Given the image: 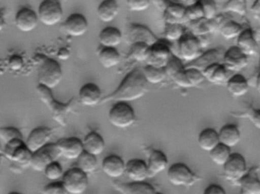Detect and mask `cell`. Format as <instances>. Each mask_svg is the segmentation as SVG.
Segmentation results:
<instances>
[{"label":"cell","mask_w":260,"mask_h":194,"mask_svg":"<svg viewBox=\"0 0 260 194\" xmlns=\"http://www.w3.org/2000/svg\"><path fill=\"white\" fill-rule=\"evenodd\" d=\"M63 1H68V0H63Z\"/></svg>","instance_id":"cell-61"},{"label":"cell","mask_w":260,"mask_h":194,"mask_svg":"<svg viewBox=\"0 0 260 194\" xmlns=\"http://www.w3.org/2000/svg\"><path fill=\"white\" fill-rule=\"evenodd\" d=\"M148 89V83L144 78L141 69H135L129 72L121 82L118 89L103 100L106 101H136L142 98Z\"/></svg>","instance_id":"cell-1"},{"label":"cell","mask_w":260,"mask_h":194,"mask_svg":"<svg viewBox=\"0 0 260 194\" xmlns=\"http://www.w3.org/2000/svg\"><path fill=\"white\" fill-rule=\"evenodd\" d=\"M205 80L210 83L220 84L225 83L228 79V69L222 63H214L202 71Z\"/></svg>","instance_id":"cell-32"},{"label":"cell","mask_w":260,"mask_h":194,"mask_svg":"<svg viewBox=\"0 0 260 194\" xmlns=\"http://www.w3.org/2000/svg\"><path fill=\"white\" fill-rule=\"evenodd\" d=\"M178 55L179 58L186 62H191L197 58L202 52V47L199 39L193 34H185L178 41Z\"/></svg>","instance_id":"cell-9"},{"label":"cell","mask_w":260,"mask_h":194,"mask_svg":"<svg viewBox=\"0 0 260 194\" xmlns=\"http://www.w3.org/2000/svg\"><path fill=\"white\" fill-rule=\"evenodd\" d=\"M62 183L67 193L82 194L86 192L89 185L88 174L83 172L80 168H71L63 173Z\"/></svg>","instance_id":"cell-5"},{"label":"cell","mask_w":260,"mask_h":194,"mask_svg":"<svg viewBox=\"0 0 260 194\" xmlns=\"http://www.w3.org/2000/svg\"><path fill=\"white\" fill-rule=\"evenodd\" d=\"M237 45L242 52L247 57H254L258 51V43L253 35V31L251 28L243 29L237 37Z\"/></svg>","instance_id":"cell-22"},{"label":"cell","mask_w":260,"mask_h":194,"mask_svg":"<svg viewBox=\"0 0 260 194\" xmlns=\"http://www.w3.org/2000/svg\"><path fill=\"white\" fill-rule=\"evenodd\" d=\"M242 31H243L242 25L234 21H228L222 25L220 28V34L226 40L237 38Z\"/></svg>","instance_id":"cell-40"},{"label":"cell","mask_w":260,"mask_h":194,"mask_svg":"<svg viewBox=\"0 0 260 194\" xmlns=\"http://www.w3.org/2000/svg\"><path fill=\"white\" fill-rule=\"evenodd\" d=\"M61 156L56 143H48L32 153L30 166L37 171H44L49 164Z\"/></svg>","instance_id":"cell-7"},{"label":"cell","mask_w":260,"mask_h":194,"mask_svg":"<svg viewBox=\"0 0 260 194\" xmlns=\"http://www.w3.org/2000/svg\"><path fill=\"white\" fill-rule=\"evenodd\" d=\"M224 13H234L241 16H246L247 13L246 0H228L223 5Z\"/></svg>","instance_id":"cell-43"},{"label":"cell","mask_w":260,"mask_h":194,"mask_svg":"<svg viewBox=\"0 0 260 194\" xmlns=\"http://www.w3.org/2000/svg\"><path fill=\"white\" fill-rule=\"evenodd\" d=\"M133 107L127 102L118 101L109 110V121L113 127L119 129L130 127L136 122Z\"/></svg>","instance_id":"cell-4"},{"label":"cell","mask_w":260,"mask_h":194,"mask_svg":"<svg viewBox=\"0 0 260 194\" xmlns=\"http://www.w3.org/2000/svg\"><path fill=\"white\" fill-rule=\"evenodd\" d=\"M100 64L105 69H111L119 64L121 56L116 48L103 47L98 54Z\"/></svg>","instance_id":"cell-33"},{"label":"cell","mask_w":260,"mask_h":194,"mask_svg":"<svg viewBox=\"0 0 260 194\" xmlns=\"http://www.w3.org/2000/svg\"><path fill=\"white\" fill-rule=\"evenodd\" d=\"M228 92L235 97H241L247 93L249 89L248 80L243 75L236 74L226 82Z\"/></svg>","instance_id":"cell-30"},{"label":"cell","mask_w":260,"mask_h":194,"mask_svg":"<svg viewBox=\"0 0 260 194\" xmlns=\"http://www.w3.org/2000/svg\"><path fill=\"white\" fill-rule=\"evenodd\" d=\"M103 172L112 179H118L124 174L125 164L124 161L116 154H111L103 159L102 163Z\"/></svg>","instance_id":"cell-21"},{"label":"cell","mask_w":260,"mask_h":194,"mask_svg":"<svg viewBox=\"0 0 260 194\" xmlns=\"http://www.w3.org/2000/svg\"><path fill=\"white\" fill-rule=\"evenodd\" d=\"M45 177L51 181L60 180L63 174V167L57 161L49 164L44 170Z\"/></svg>","instance_id":"cell-45"},{"label":"cell","mask_w":260,"mask_h":194,"mask_svg":"<svg viewBox=\"0 0 260 194\" xmlns=\"http://www.w3.org/2000/svg\"><path fill=\"white\" fill-rule=\"evenodd\" d=\"M147 165L149 177L150 175H155L167 169L168 166V159L162 151L153 150L149 156L148 163Z\"/></svg>","instance_id":"cell-28"},{"label":"cell","mask_w":260,"mask_h":194,"mask_svg":"<svg viewBox=\"0 0 260 194\" xmlns=\"http://www.w3.org/2000/svg\"><path fill=\"white\" fill-rule=\"evenodd\" d=\"M52 132L47 127H39L31 130L28 135L25 144L31 152L39 150L46 144L49 143Z\"/></svg>","instance_id":"cell-19"},{"label":"cell","mask_w":260,"mask_h":194,"mask_svg":"<svg viewBox=\"0 0 260 194\" xmlns=\"http://www.w3.org/2000/svg\"><path fill=\"white\" fill-rule=\"evenodd\" d=\"M82 142L84 151L95 156L101 154L106 147L104 139L96 132L88 133Z\"/></svg>","instance_id":"cell-26"},{"label":"cell","mask_w":260,"mask_h":194,"mask_svg":"<svg viewBox=\"0 0 260 194\" xmlns=\"http://www.w3.org/2000/svg\"><path fill=\"white\" fill-rule=\"evenodd\" d=\"M3 154L6 159L23 168H28L31 163L32 152L22 139H15L4 145Z\"/></svg>","instance_id":"cell-2"},{"label":"cell","mask_w":260,"mask_h":194,"mask_svg":"<svg viewBox=\"0 0 260 194\" xmlns=\"http://www.w3.org/2000/svg\"><path fill=\"white\" fill-rule=\"evenodd\" d=\"M126 175L132 181H145L149 177L147 164L142 159H131L125 165Z\"/></svg>","instance_id":"cell-20"},{"label":"cell","mask_w":260,"mask_h":194,"mask_svg":"<svg viewBox=\"0 0 260 194\" xmlns=\"http://www.w3.org/2000/svg\"><path fill=\"white\" fill-rule=\"evenodd\" d=\"M62 77L63 71L60 63L54 59H44L38 72L39 84L53 89L60 84Z\"/></svg>","instance_id":"cell-3"},{"label":"cell","mask_w":260,"mask_h":194,"mask_svg":"<svg viewBox=\"0 0 260 194\" xmlns=\"http://www.w3.org/2000/svg\"><path fill=\"white\" fill-rule=\"evenodd\" d=\"M39 21L37 13L28 7L20 9L15 17L16 28L24 33L34 31L38 26Z\"/></svg>","instance_id":"cell-16"},{"label":"cell","mask_w":260,"mask_h":194,"mask_svg":"<svg viewBox=\"0 0 260 194\" xmlns=\"http://www.w3.org/2000/svg\"><path fill=\"white\" fill-rule=\"evenodd\" d=\"M114 186L117 190L125 194H156V189L145 181L125 183L115 180Z\"/></svg>","instance_id":"cell-24"},{"label":"cell","mask_w":260,"mask_h":194,"mask_svg":"<svg viewBox=\"0 0 260 194\" xmlns=\"http://www.w3.org/2000/svg\"><path fill=\"white\" fill-rule=\"evenodd\" d=\"M180 2L182 3V5L188 7V6L192 5L197 3L198 0H180Z\"/></svg>","instance_id":"cell-58"},{"label":"cell","mask_w":260,"mask_h":194,"mask_svg":"<svg viewBox=\"0 0 260 194\" xmlns=\"http://www.w3.org/2000/svg\"><path fill=\"white\" fill-rule=\"evenodd\" d=\"M43 192L45 194H65L67 193L62 181H55L46 185L44 187Z\"/></svg>","instance_id":"cell-50"},{"label":"cell","mask_w":260,"mask_h":194,"mask_svg":"<svg viewBox=\"0 0 260 194\" xmlns=\"http://www.w3.org/2000/svg\"><path fill=\"white\" fill-rule=\"evenodd\" d=\"M89 28L87 19L80 13H73L70 15L64 23L63 29L67 34L72 37H80L86 34Z\"/></svg>","instance_id":"cell-18"},{"label":"cell","mask_w":260,"mask_h":194,"mask_svg":"<svg viewBox=\"0 0 260 194\" xmlns=\"http://www.w3.org/2000/svg\"><path fill=\"white\" fill-rule=\"evenodd\" d=\"M218 137L220 143L231 148L235 147L240 142L241 136L237 126L228 124L220 129Z\"/></svg>","instance_id":"cell-31"},{"label":"cell","mask_w":260,"mask_h":194,"mask_svg":"<svg viewBox=\"0 0 260 194\" xmlns=\"http://www.w3.org/2000/svg\"><path fill=\"white\" fill-rule=\"evenodd\" d=\"M185 34L182 24L166 23L164 37L167 42H178Z\"/></svg>","instance_id":"cell-41"},{"label":"cell","mask_w":260,"mask_h":194,"mask_svg":"<svg viewBox=\"0 0 260 194\" xmlns=\"http://www.w3.org/2000/svg\"><path fill=\"white\" fill-rule=\"evenodd\" d=\"M149 48L150 46L141 42L133 44L130 46V51L128 53L129 58L140 63L146 62L148 57Z\"/></svg>","instance_id":"cell-39"},{"label":"cell","mask_w":260,"mask_h":194,"mask_svg":"<svg viewBox=\"0 0 260 194\" xmlns=\"http://www.w3.org/2000/svg\"><path fill=\"white\" fill-rule=\"evenodd\" d=\"M119 13L117 0H103L97 8V16L101 22L109 23L115 20Z\"/></svg>","instance_id":"cell-25"},{"label":"cell","mask_w":260,"mask_h":194,"mask_svg":"<svg viewBox=\"0 0 260 194\" xmlns=\"http://www.w3.org/2000/svg\"><path fill=\"white\" fill-rule=\"evenodd\" d=\"M164 68L167 76L173 78L176 74L183 71L185 69V66H184L182 60L179 57L172 55L170 59L167 60V63H166Z\"/></svg>","instance_id":"cell-42"},{"label":"cell","mask_w":260,"mask_h":194,"mask_svg":"<svg viewBox=\"0 0 260 194\" xmlns=\"http://www.w3.org/2000/svg\"><path fill=\"white\" fill-rule=\"evenodd\" d=\"M81 104L88 107L97 105L102 101V91L95 83H86L79 91Z\"/></svg>","instance_id":"cell-23"},{"label":"cell","mask_w":260,"mask_h":194,"mask_svg":"<svg viewBox=\"0 0 260 194\" xmlns=\"http://www.w3.org/2000/svg\"><path fill=\"white\" fill-rule=\"evenodd\" d=\"M9 63H10V66L12 69L19 70L23 66V60L19 56L14 55L10 58Z\"/></svg>","instance_id":"cell-52"},{"label":"cell","mask_w":260,"mask_h":194,"mask_svg":"<svg viewBox=\"0 0 260 194\" xmlns=\"http://www.w3.org/2000/svg\"><path fill=\"white\" fill-rule=\"evenodd\" d=\"M3 150H4V147H3L2 144L0 142V153H3Z\"/></svg>","instance_id":"cell-60"},{"label":"cell","mask_w":260,"mask_h":194,"mask_svg":"<svg viewBox=\"0 0 260 194\" xmlns=\"http://www.w3.org/2000/svg\"><path fill=\"white\" fill-rule=\"evenodd\" d=\"M168 42L167 41H157L156 43L150 46L148 57L146 60L147 65L156 67H164L167 60L173 55Z\"/></svg>","instance_id":"cell-12"},{"label":"cell","mask_w":260,"mask_h":194,"mask_svg":"<svg viewBox=\"0 0 260 194\" xmlns=\"http://www.w3.org/2000/svg\"><path fill=\"white\" fill-rule=\"evenodd\" d=\"M57 57L60 60H67L69 58L70 51L67 48H60L57 53Z\"/></svg>","instance_id":"cell-56"},{"label":"cell","mask_w":260,"mask_h":194,"mask_svg":"<svg viewBox=\"0 0 260 194\" xmlns=\"http://www.w3.org/2000/svg\"><path fill=\"white\" fill-rule=\"evenodd\" d=\"M225 51L222 49H211L204 54H201L192 61L188 62L185 68H194L204 71L207 67L214 63H222Z\"/></svg>","instance_id":"cell-15"},{"label":"cell","mask_w":260,"mask_h":194,"mask_svg":"<svg viewBox=\"0 0 260 194\" xmlns=\"http://www.w3.org/2000/svg\"><path fill=\"white\" fill-rule=\"evenodd\" d=\"M209 157L214 164L223 166L231 154V148L222 143L217 144L209 151Z\"/></svg>","instance_id":"cell-38"},{"label":"cell","mask_w":260,"mask_h":194,"mask_svg":"<svg viewBox=\"0 0 260 194\" xmlns=\"http://www.w3.org/2000/svg\"><path fill=\"white\" fill-rule=\"evenodd\" d=\"M238 181L241 188V193L260 194V181L255 176L246 174Z\"/></svg>","instance_id":"cell-35"},{"label":"cell","mask_w":260,"mask_h":194,"mask_svg":"<svg viewBox=\"0 0 260 194\" xmlns=\"http://www.w3.org/2000/svg\"><path fill=\"white\" fill-rule=\"evenodd\" d=\"M167 178L174 186H191L196 181V176L191 170L183 163L172 165L167 171Z\"/></svg>","instance_id":"cell-11"},{"label":"cell","mask_w":260,"mask_h":194,"mask_svg":"<svg viewBox=\"0 0 260 194\" xmlns=\"http://www.w3.org/2000/svg\"><path fill=\"white\" fill-rule=\"evenodd\" d=\"M6 158L4 156V154L3 153H0V168L2 167V165H4V161H5Z\"/></svg>","instance_id":"cell-59"},{"label":"cell","mask_w":260,"mask_h":194,"mask_svg":"<svg viewBox=\"0 0 260 194\" xmlns=\"http://www.w3.org/2000/svg\"><path fill=\"white\" fill-rule=\"evenodd\" d=\"M56 144L61 156L68 160H77L84 151L83 142L79 138H63L58 140Z\"/></svg>","instance_id":"cell-17"},{"label":"cell","mask_w":260,"mask_h":194,"mask_svg":"<svg viewBox=\"0 0 260 194\" xmlns=\"http://www.w3.org/2000/svg\"><path fill=\"white\" fill-rule=\"evenodd\" d=\"M77 160V168L86 174H91L96 170L98 165L96 156L83 151Z\"/></svg>","instance_id":"cell-37"},{"label":"cell","mask_w":260,"mask_h":194,"mask_svg":"<svg viewBox=\"0 0 260 194\" xmlns=\"http://www.w3.org/2000/svg\"><path fill=\"white\" fill-rule=\"evenodd\" d=\"M223 166L225 177L231 181H238L247 170L244 157L239 153H231Z\"/></svg>","instance_id":"cell-13"},{"label":"cell","mask_w":260,"mask_h":194,"mask_svg":"<svg viewBox=\"0 0 260 194\" xmlns=\"http://www.w3.org/2000/svg\"><path fill=\"white\" fill-rule=\"evenodd\" d=\"M185 9V19L186 21L196 22L204 19V13L199 3L188 6Z\"/></svg>","instance_id":"cell-47"},{"label":"cell","mask_w":260,"mask_h":194,"mask_svg":"<svg viewBox=\"0 0 260 194\" xmlns=\"http://www.w3.org/2000/svg\"><path fill=\"white\" fill-rule=\"evenodd\" d=\"M249 118H250L254 125L257 129L260 128V114L258 110H252L249 113Z\"/></svg>","instance_id":"cell-54"},{"label":"cell","mask_w":260,"mask_h":194,"mask_svg":"<svg viewBox=\"0 0 260 194\" xmlns=\"http://www.w3.org/2000/svg\"><path fill=\"white\" fill-rule=\"evenodd\" d=\"M124 40L129 46L138 42L151 46L158 41L155 34L147 27L140 24L128 25L126 29Z\"/></svg>","instance_id":"cell-10"},{"label":"cell","mask_w":260,"mask_h":194,"mask_svg":"<svg viewBox=\"0 0 260 194\" xmlns=\"http://www.w3.org/2000/svg\"><path fill=\"white\" fill-rule=\"evenodd\" d=\"M219 141L218 133L212 128H207L202 130L198 139L199 148L205 151H210L214 148Z\"/></svg>","instance_id":"cell-34"},{"label":"cell","mask_w":260,"mask_h":194,"mask_svg":"<svg viewBox=\"0 0 260 194\" xmlns=\"http://www.w3.org/2000/svg\"><path fill=\"white\" fill-rule=\"evenodd\" d=\"M252 16L257 20H259L260 18V0H255L250 8Z\"/></svg>","instance_id":"cell-55"},{"label":"cell","mask_w":260,"mask_h":194,"mask_svg":"<svg viewBox=\"0 0 260 194\" xmlns=\"http://www.w3.org/2000/svg\"><path fill=\"white\" fill-rule=\"evenodd\" d=\"M7 23H6L5 16H4V13L0 10V31H2L4 29Z\"/></svg>","instance_id":"cell-57"},{"label":"cell","mask_w":260,"mask_h":194,"mask_svg":"<svg viewBox=\"0 0 260 194\" xmlns=\"http://www.w3.org/2000/svg\"><path fill=\"white\" fill-rule=\"evenodd\" d=\"M172 79H173L174 83H176L178 86H179V87L183 88V89H189V88H191V84H190L186 75H185V69L182 71V72L176 74V75H174Z\"/></svg>","instance_id":"cell-51"},{"label":"cell","mask_w":260,"mask_h":194,"mask_svg":"<svg viewBox=\"0 0 260 194\" xmlns=\"http://www.w3.org/2000/svg\"><path fill=\"white\" fill-rule=\"evenodd\" d=\"M204 13V19L206 20L214 19L217 16V3L215 0H198Z\"/></svg>","instance_id":"cell-44"},{"label":"cell","mask_w":260,"mask_h":194,"mask_svg":"<svg viewBox=\"0 0 260 194\" xmlns=\"http://www.w3.org/2000/svg\"><path fill=\"white\" fill-rule=\"evenodd\" d=\"M205 194H225L224 189L217 184H211L204 191Z\"/></svg>","instance_id":"cell-53"},{"label":"cell","mask_w":260,"mask_h":194,"mask_svg":"<svg viewBox=\"0 0 260 194\" xmlns=\"http://www.w3.org/2000/svg\"><path fill=\"white\" fill-rule=\"evenodd\" d=\"M122 38V33L115 27L105 28L99 35L100 45L105 48H116L121 45Z\"/></svg>","instance_id":"cell-27"},{"label":"cell","mask_w":260,"mask_h":194,"mask_svg":"<svg viewBox=\"0 0 260 194\" xmlns=\"http://www.w3.org/2000/svg\"><path fill=\"white\" fill-rule=\"evenodd\" d=\"M142 72L146 81L150 84H159L164 81L167 76L164 67H156L150 65H147Z\"/></svg>","instance_id":"cell-36"},{"label":"cell","mask_w":260,"mask_h":194,"mask_svg":"<svg viewBox=\"0 0 260 194\" xmlns=\"http://www.w3.org/2000/svg\"><path fill=\"white\" fill-rule=\"evenodd\" d=\"M15 139H23L22 133L15 127H4L0 128V142L6 144Z\"/></svg>","instance_id":"cell-46"},{"label":"cell","mask_w":260,"mask_h":194,"mask_svg":"<svg viewBox=\"0 0 260 194\" xmlns=\"http://www.w3.org/2000/svg\"><path fill=\"white\" fill-rule=\"evenodd\" d=\"M185 73L191 87L199 86L205 80L202 71L194 68H185Z\"/></svg>","instance_id":"cell-48"},{"label":"cell","mask_w":260,"mask_h":194,"mask_svg":"<svg viewBox=\"0 0 260 194\" xmlns=\"http://www.w3.org/2000/svg\"><path fill=\"white\" fill-rule=\"evenodd\" d=\"M127 8L132 12H144L150 8L151 0H126Z\"/></svg>","instance_id":"cell-49"},{"label":"cell","mask_w":260,"mask_h":194,"mask_svg":"<svg viewBox=\"0 0 260 194\" xmlns=\"http://www.w3.org/2000/svg\"><path fill=\"white\" fill-rule=\"evenodd\" d=\"M185 9L182 4H168L165 7L164 19L166 23L182 24L185 19Z\"/></svg>","instance_id":"cell-29"},{"label":"cell","mask_w":260,"mask_h":194,"mask_svg":"<svg viewBox=\"0 0 260 194\" xmlns=\"http://www.w3.org/2000/svg\"><path fill=\"white\" fill-rule=\"evenodd\" d=\"M37 92L40 97V99L51 110L54 119L58 121L60 124H62L64 123L67 113L71 110L70 104H63L57 101L53 97L51 89H48L42 85L39 84L37 87Z\"/></svg>","instance_id":"cell-8"},{"label":"cell","mask_w":260,"mask_h":194,"mask_svg":"<svg viewBox=\"0 0 260 194\" xmlns=\"http://www.w3.org/2000/svg\"><path fill=\"white\" fill-rule=\"evenodd\" d=\"M222 64L228 70L237 72L246 67L248 65V57L242 52L238 47H231L225 51Z\"/></svg>","instance_id":"cell-14"},{"label":"cell","mask_w":260,"mask_h":194,"mask_svg":"<svg viewBox=\"0 0 260 194\" xmlns=\"http://www.w3.org/2000/svg\"><path fill=\"white\" fill-rule=\"evenodd\" d=\"M39 21L46 26H54L62 20L63 10L60 0H43L38 10Z\"/></svg>","instance_id":"cell-6"}]
</instances>
